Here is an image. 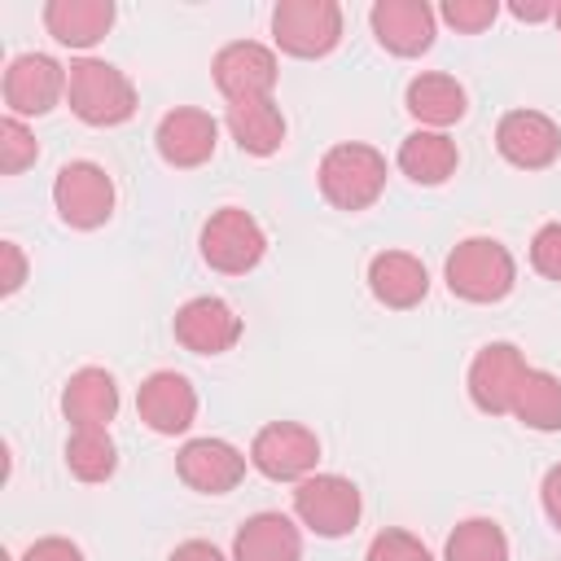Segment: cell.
Masks as SVG:
<instances>
[{
	"label": "cell",
	"instance_id": "30bf717a",
	"mask_svg": "<svg viewBox=\"0 0 561 561\" xmlns=\"http://www.w3.org/2000/svg\"><path fill=\"white\" fill-rule=\"evenodd\" d=\"M495 149L517 171H543L561 158V127L543 110H508L495 123Z\"/></svg>",
	"mask_w": 561,
	"mask_h": 561
},
{
	"label": "cell",
	"instance_id": "ac0fdd59",
	"mask_svg": "<svg viewBox=\"0 0 561 561\" xmlns=\"http://www.w3.org/2000/svg\"><path fill=\"white\" fill-rule=\"evenodd\" d=\"M368 289L381 307L390 311H408V307H421L425 294H430V272L416 254L408 250H381L368 259Z\"/></svg>",
	"mask_w": 561,
	"mask_h": 561
},
{
	"label": "cell",
	"instance_id": "e575fe53",
	"mask_svg": "<svg viewBox=\"0 0 561 561\" xmlns=\"http://www.w3.org/2000/svg\"><path fill=\"white\" fill-rule=\"evenodd\" d=\"M167 561H228L210 539H184Z\"/></svg>",
	"mask_w": 561,
	"mask_h": 561
},
{
	"label": "cell",
	"instance_id": "44dd1931",
	"mask_svg": "<svg viewBox=\"0 0 561 561\" xmlns=\"http://www.w3.org/2000/svg\"><path fill=\"white\" fill-rule=\"evenodd\" d=\"M232 140L241 153H254V158H272L280 145H285V114L272 96H254V101H232L228 114H224Z\"/></svg>",
	"mask_w": 561,
	"mask_h": 561
},
{
	"label": "cell",
	"instance_id": "8d00e7d4",
	"mask_svg": "<svg viewBox=\"0 0 561 561\" xmlns=\"http://www.w3.org/2000/svg\"><path fill=\"white\" fill-rule=\"evenodd\" d=\"M557 26H561V4H557Z\"/></svg>",
	"mask_w": 561,
	"mask_h": 561
},
{
	"label": "cell",
	"instance_id": "6da1fadb",
	"mask_svg": "<svg viewBox=\"0 0 561 561\" xmlns=\"http://www.w3.org/2000/svg\"><path fill=\"white\" fill-rule=\"evenodd\" d=\"M66 101L88 127H118L136 114V83L101 57H75L66 66Z\"/></svg>",
	"mask_w": 561,
	"mask_h": 561
},
{
	"label": "cell",
	"instance_id": "7a4b0ae2",
	"mask_svg": "<svg viewBox=\"0 0 561 561\" xmlns=\"http://www.w3.org/2000/svg\"><path fill=\"white\" fill-rule=\"evenodd\" d=\"M320 197L337 210H368L386 193V158L364 140L333 145L316 167Z\"/></svg>",
	"mask_w": 561,
	"mask_h": 561
},
{
	"label": "cell",
	"instance_id": "d6986e66",
	"mask_svg": "<svg viewBox=\"0 0 561 561\" xmlns=\"http://www.w3.org/2000/svg\"><path fill=\"white\" fill-rule=\"evenodd\" d=\"M232 561H302V530L285 513H254L232 535Z\"/></svg>",
	"mask_w": 561,
	"mask_h": 561
},
{
	"label": "cell",
	"instance_id": "f1b7e54d",
	"mask_svg": "<svg viewBox=\"0 0 561 561\" xmlns=\"http://www.w3.org/2000/svg\"><path fill=\"white\" fill-rule=\"evenodd\" d=\"M364 561H434V557H430V548H425L412 530L386 526V530H377V535H373V543H368Z\"/></svg>",
	"mask_w": 561,
	"mask_h": 561
},
{
	"label": "cell",
	"instance_id": "7c38bea8",
	"mask_svg": "<svg viewBox=\"0 0 561 561\" xmlns=\"http://www.w3.org/2000/svg\"><path fill=\"white\" fill-rule=\"evenodd\" d=\"M153 145H158V158L175 171H193L202 162L215 158V145H219V123L197 110V105H175L158 118V131H153Z\"/></svg>",
	"mask_w": 561,
	"mask_h": 561
},
{
	"label": "cell",
	"instance_id": "d6a6232c",
	"mask_svg": "<svg viewBox=\"0 0 561 561\" xmlns=\"http://www.w3.org/2000/svg\"><path fill=\"white\" fill-rule=\"evenodd\" d=\"M0 259H4V276H0V294H18L26 280V259L18 241H0Z\"/></svg>",
	"mask_w": 561,
	"mask_h": 561
},
{
	"label": "cell",
	"instance_id": "3957f363",
	"mask_svg": "<svg viewBox=\"0 0 561 561\" xmlns=\"http://www.w3.org/2000/svg\"><path fill=\"white\" fill-rule=\"evenodd\" d=\"M443 280L465 302H500L517 285V263H513L504 241H495V237H465L447 254Z\"/></svg>",
	"mask_w": 561,
	"mask_h": 561
},
{
	"label": "cell",
	"instance_id": "4316f807",
	"mask_svg": "<svg viewBox=\"0 0 561 561\" xmlns=\"http://www.w3.org/2000/svg\"><path fill=\"white\" fill-rule=\"evenodd\" d=\"M66 469L79 482H105L118 469V447L110 438V430H75L66 438Z\"/></svg>",
	"mask_w": 561,
	"mask_h": 561
},
{
	"label": "cell",
	"instance_id": "ba28073f",
	"mask_svg": "<svg viewBox=\"0 0 561 561\" xmlns=\"http://www.w3.org/2000/svg\"><path fill=\"white\" fill-rule=\"evenodd\" d=\"M53 206H57L61 224L92 232L114 215V180L96 162H83V158L66 162L53 180Z\"/></svg>",
	"mask_w": 561,
	"mask_h": 561
},
{
	"label": "cell",
	"instance_id": "9c48e42d",
	"mask_svg": "<svg viewBox=\"0 0 561 561\" xmlns=\"http://www.w3.org/2000/svg\"><path fill=\"white\" fill-rule=\"evenodd\" d=\"M530 373L526 355L513 342H486L469 364V399L486 416H513V399L522 390V377Z\"/></svg>",
	"mask_w": 561,
	"mask_h": 561
},
{
	"label": "cell",
	"instance_id": "7402d4cb",
	"mask_svg": "<svg viewBox=\"0 0 561 561\" xmlns=\"http://www.w3.org/2000/svg\"><path fill=\"white\" fill-rule=\"evenodd\" d=\"M394 162H399V171H403L412 184L434 188V184H447V180L456 175V167H460V149H456V140H451L447 131L416 127L412 136H403Z\"/></svg>",
	"mask_w": 561,
	"mask_h": 561
},
{
	"label": "cell",
	"instance_id": "4dcf8cb0",
	"mask_svg": "<svg viewBox=\"0 0 561 561\" xmlns=\"http://www.w3.org/2000/svg\"><path fill=\"white\" fill-rule=\"evenodd\" d=\"M530 267L548 280H561V219L543 224L535 237H530Z\"/></svg>",
	"mask_w": 561,
	"mask_h": 561
},
{
	"label": "cell",
	"instance_id": "e0dca14e",
	"mask_svg": "<svg viewBox=\"0 0 561 561\" xmlns=\"http://www.w3.org/2000/svg\"><path fill=\"white\" fill-rule=\"evenodd\" d=\"M434 9L425 0H377L368 9V26L377 44L394 57H421L434 44Z\"/></svg>",
	"mask_w": 561,
	"mask_h": 561
},
{
	"label": "cell",
	"instance_id": "cb8c5ba5",
	"mask_svg": "<svg viewBox=\"0 0 561 561\" xmlns=\"http://www.w3.org/2000/svg\"><path fill=\"white\" fill-rule=\"evenodd\" d=\"M403 101H408V114H412L421 127H430V131H443V127L460 123L465 110H469L465 88H460L451 75H443V70L416 75V79L408 83V96H403Z\"/></svg>",
	"mask_w": 561,
	"mask_h": 561
},
{
	"label": "cell",
	"instance_id": "d590c367",
	"mask_svg": "<svg viewBox=\"0 0 561 561\" xmlns=\"http://www.w3.org/2000/svg\"><path fill=\"white\" fill-rule=\"evenodd\" d=\"M508 13L517 22H543V18H557V4L552 0H513Z\"/></svg>",
	"mask_w": 561,
	"mask_h": 561
},
{
	"label": "cell",
	"instance_id": "f546056e",
	"mask_svg": "<svg viewBox=\"0 0 561 561\" xmlns=\"http://www.w3.org/2000/svg\"><path fill=\"white\" fill-rule=\"evenodd\" d=\"M495 13H500L495 0H443V9H438V18L447 26H456V31H465V35L486 31L495 22Z\"/></svg>",
	"mask_w": 561,
	"mask_h": 561
},
{
	"label": "cell",
	"instance_id": "484cf974",
	"mask_svg": "<svg viewBox=\"0 0 561 561\" xmlns=\"http://www.w3.org/2000/svg\"><path fill=\"white\" fill-rule=\"evenodd\" d=\"M443 561H508V535L491 517H465L447 535Z\"/></svg>",
	"mask_w": 561,
	"mask_h": 561
},
{
	"label": "cell",
	"instance_id": "52a82bcc",
	"mask_svg": "<svg viewBox=\"0 0 561 561\" xmlns=\"http://www.w3.org/2000/svg\"><path fill=\"white\" fill-rule=\"evenodd\" d=\"M320 438L298 421H267L250 443V465L272 482H302L316 473Z\"/></svg>",
	"mask_w": 561,
	"mask_h": 561
},
{
	"label": "cell",
	"instance_id": "277c9868",
	"mask_svg": "<svg viewBox=\"0 0 561 561\" xmlns=\"http://www.w3.org/2000/svg\"><path fill=\"white\" fill-rule=\"evenodd\" d=\"M197 245H202L206 267H215V272H224V276H245V272H254V267L263 263V254H267V237H263L259 219H254L250 210H241V206H219V210L202 224Z\"/></svg>",
	"mask_w": 561,
	"mask_h": 561
},
{
	"label": "cell",
	"instance_id": "83f0119b",
	"mask_svg": "<svg viewBox=\"0 0 561 561\" xmlns=\"http://www.w3.org/2000/svg\"><path fill=\"white\" fill-rule=\"evenodd\" d=\"M35 158H39L35 131H31L22 118L4 114V118H0V171H4V175H18V171H26Z\"/></svg>",
	"mask_w": 561,
	"mask_h": 561
},
{
	"label": "cell",
	"instance_id": "1f68e13d",
	"mask_svg": "<svg viewBox=\"0 0 561 561\" xmlns=\"http://www.w3.org/2000/svg\"><path fill=\"white\" fill-rule=\"evenodd\" d=\"M22 561H83V548L66 535H44L22 552Z\"/></svg>",
	"mask_w": 561,
	"mask_h": 561
},
{
	"label": "cell",
	"instance_id": "9a60e30c",
	"mask_svg": "<svg viewBox=\"0 0 561 561\" xmlns=\"http://www.w3.org/2000/svg\"><path fill=\"white\" fill-rule=\"evenodd\" d=\"M245 460L228 438H188L175 451V473L188 491L202 495H228L245 478Z\"/></svg>",
	"mask_w": 561,
	"mask_h": 561
},
{
	"label": "cell",
	"instance_id": "2e32d148",
	"mask_svg": "<svg viewBox=\"0 0 561 561\" xmlns=\"http://www.w3.org/2000/svg\"><path fill=\"white\" fill-rule=\"evenodd\" d=\"M136 412L153 434H184L197 416V390L184 373L158 368L136 390Z\"/></svg>",
	"mask_w": 561,
	"mask_h": 561
},
{
	"label": "cell",
	"instance_id": "4fadbf2b",
	"mask_svg": "<svg viewBox=\"0 0 561 561\" xmlns=\"http://www.w3.org/2000/svg\"><path fill=\"white\" fill-rule=\"evenodd\" d=\"M241 316L224 302V298H215V294H197V298H188L180 311H175V320H171V333H175V342L184 346V351H193V355H224V351H232L237 342H241Z\"/></svg>",
	"mask_w": 561,
	"mask_h": 561
},
{
	"label": "cell",
	"instance_id": "8992f818",
	"mask_svg": "<svg viewBox=\"0 0 561 561\" xmlns=\"http://www.w3.org/2000/svg\"><path fill=\"white\" fill-rule=\"evenodd\" d=\"M272 39L289 57H324L342 39L337 0H280L272 9Z\"/></svg>",
	"mask_w": 561,
	"mask_h": 561
},
{
	"label": "cell",
	"instance_id": "5b68a950",
	"mask_svg": "<svg viewBox=\"0 0 561 561\" xmlns=\"http://www.w3.org/2000/svg\"><path fill=\"white\" fill-rule=\"evenodd\" d=\"M294 513L298 522L320 539H342L359 526L364 500L359 486L342 473H311L294 486Z\"/></svg>",
	"mask_w": 561,
	"mask_h": 561
},
{
	"label": "cell",
	"instance_id": "5bb4252c",
	"mask_svg": "<svg viewBox=\"0 0 561 561\" xmlns=\"http://www.w3.org/2000/svg\"><path fill=\"white\" fill-rule=\"evenodd\" d=\"M66 96V66L48 53H22L4 70V105L13 118L48 114Z\"/></svg>",
	"mask_w": 561,
	"mask_h": 561
},
{
	"label": "cell",
	"instance_id": "d4e9b609",
	"mask_svg": "<svg viewBox=\"0 0 561 561\" xmlns=\"http://www.w3.org/2000/svg\"><path fill=\"white\" fill-rule=\"evenodd\" d=\"M513 416L526 430H539V434L561 430V377L548 373V368H530L522 377L517 399H513Z\"/></svg>",
	"mask_w": 561,
	"mask_h": 561
},
{
	"label": "cell",
	"instance_id": "8fae6325",
	"mask_svg": "<svg viewBox=\"0 0 561 561\" xmlns=\"http://www.w3.org/2000/svg\"><path fill=\"white\" fill-rule=\"evenodd\" d=\"M215 88L224 92V101H254V96H272L276 88V53L259 39H232L215 53L210 61Z\"/></svg>",
	"mask_w": 561,
	"mask_h": 561
},
{
	"label": "cell",
	"instance_id": "ffe728a7",
	"mask_svg": "<svg viewBox=\"0 0 561 561\" xmlns=\"http://www.w3.org/2000/svg\"><path fill=\"white\" fill-rule=\"evenodd\" d=\"M61 412L75 430H105L118 416V381L105 368H79L61 386Z\"/></svg>",
	"mask_w": 561,
	"mask_h": 561
},
{
	"label": "cell",
	"instance_id": "603a6c76",
	"mask_svg": "<svg viewBox=\"0 0 561 561\" xmlns=\"http://www.w3.org/2000/svg\"><path fill=\"white\" fill-rule=\"evenodd\" d=\"M44 26L66 48H92L114 26V4L110 0H48Z\"/></svg>",
	"mask_w": 561,
	"mask_h": 561
},
{
	"label": "cell",
	"instance_id": "836d02e7",
	"mask_svg": "<svg viewBox=\"0 0 561 561\" xmlns=\"http://www.w3.org/2000/svg\"><path fill=\"white\" fill-rule=\"evenodd\" d=\"M539 500H543V513H548V522H552V526L561 530V465H552V469L543 473Z\"/></svg>",
	"mask_w": 561,
	"mask_h": 561
}]
</instances>
